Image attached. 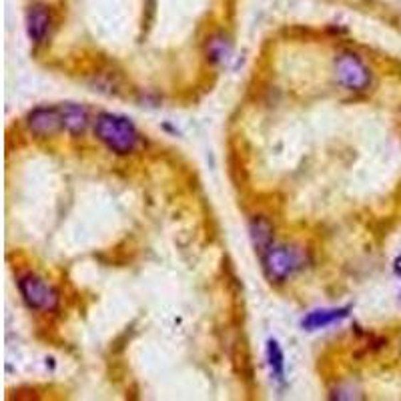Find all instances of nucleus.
<instances>
[{
    "instance_id": "nucleus-1",
    "label": "nucleus",
    "mask_w": 401,
    "mask_h": 401,
    "mask_svg": "<svg viewBox=\"0 0 401 401\" xmlns=\"http://www.w3.org/2000/svg\"><path fill=\"white\" fill-rule=\"evenodd\" d=\"M95 134L102 145L117 155H131L139 145V133L127 117L105 112L95 123Z\"/></svg>"
},
{
    "instance_id": "nucleus-2",
    "label": "nucleus",
    "mask_w": 401,
    "mask_h": 401,
    "mask_svg": "<svg viewBox=\"0 0 401 401\" xmlns=\"http://www.w3.org/2000/svg\"><path fill=\"white\" fill-rule=\"evenodd\" d=\"M263 271L271 283H283L305 265V255L301 249L287 245H273L261 255Z\"/></svg>"
},
{
    "instance_id": "nucleus-3",
    "label": "nucleus",
    "mask_w": 401,
    "mask_h": 401,
    "mask_svg": "<svg viewBox=\"0 0 401 401\" xmlns=\"http://www.w3.org/2000/svg\"><path fill=\"white\" fill-rule=\"evenodd\" d=\"M335 80L351 92H363L371 87V70L355 53H341L335 58Z\"/></svg>"
},
{
    "instance_id": "nucleus-4",
    "label": "nucleus",
    "mask_w": 401,
    "mask_h": 401,
    "mask_svg": "<svg viewBox=\"0 0 401 401\" xmlns=\"http://www.w3.org/2000/svg\"><path fill=\"white\" fill-rule=\"evenodd\" d=\"M18 291L23 295L24 303L36 311H50L58 305V295L55 289L46 285L45 279H41L34 273H26L18 279Z\"/></svg>"
},
{
    "instance_id": "nucleus-5",
    "label": "nucleus",
    "mask_w": 401,
    "mask_h": 401,
    "mask_svg": "<svg viewBox=\"0 0 401 401\" xmlns=\"http://www.w3.org/2000/svg\"><path fill=\"white\" fill-rule=\"evenodd\" d=\"M26 127L38 139L55 137L60 131H65L63 107H38V109H34L26 119Z\"/></svg>"
},
{
    "instance_id": "nucleus-6",
    "label": "nucleus",
    "mask_w": 401,
    "mask_h": 401,
    "mask_svg": "<svg viewBox=\"0 0 401 401\" xmlns=\"http://www.w3.org/2000/svg\"><path fill=\"white\" fill-rule=\"evenodd\" d=\"M50 28V12L45 6H33L26 16V33L33 43H43Z\"/></svg>"
},
{
    "instance_id": "nucleus-7",
    "label": "nucleus",
    "mask_w": 401,
    "mask_h": 401,
    "mask_svg": "<svg viewBox=\"0 0 401 401\" xmlns=\"http://www.w3.org/2000/svg\"><path fill=\"white\" fill-rule=\"evenodd\" d=\"M251 241H253V247L255 251H259V255L267 253L269 249L273 247V223L269 221L267 217H253L251 221Z\"/></svg>"
},
{
    "instance_id": "nucleus-8",
    "label": "nucleus",
    "mask_w": 401,
    "mask_h": 401,
    "mask_svg": "<svg viewBox=\"0 0 401 401\" xmlns=\"http://www.w3.org/2000/svg\"><path fill=\"white\" fill-rule=\"evenodd\" d=\"M63 114H65V131L70 134H82L85 129L89 127V111L75 102H65Z\"/></svg>"
},
{
    "instance_id": "nucleus-9",
    "label": "nucleus",
    "mask_w": 401,
    "mask_h": 401,
    "mask_svg": "<svg viewBox=\"0 0 401 401\" xmlns=\"http://www.w3.org/2000/svg\"><path fill=\"white\" fill-rule=\"evenodd\" d=\"M349 315V307L343 309H317V311L309 313L303 319V327L307 331H315V329H324L327 325H333L335 321H341Z\"/></svg>"
},
{
    "instance_id": "nucleus-10",
    "label": "nucleus",
    "mask_w": 401,
    "mask_h": 401,
    "mask_svg": "<svg viewBox=\"0 0 401 401\" xmlns=\"http://www.w3.org/2000/svg\"><path fill=\"white\" fill-rule=\"evenodd\" d=\"M267 361L273 378L283 381V378H285V355H283V349L279 347L277 341H273V339L267 341Z\"/></svg>"
},
{
    "instance_id": "nucleus-11",
    "label": "nucleus",
    "mask_w": 401,
    "mask_h": 401,
    "mask_svg": "<svg viewBox=\"0 0 401 401\" xmlns=\"http://www.w3.org/2000/svg\"><path fill=\"white\" fill-rule=\"evenodd\" d=\"M205 53H207V58L211 63H223L225 58L229 56V53H231V46H229V41L225 38L223 34H217V36H211L207 41Z\"/></svg>"
},
{
    "instance_id": "nucleus-12",
    "label": "nucleus",
    "mask_w": 401,
    "mask_h": 401,
    "mask_svg": "<svg viewBox=\"0 0 401 401\" xmlns=\"http://www.w3.org/2000/svg\"><path fill=\"white\" fill-rule=\"evenodd\" d=\"M393 271H395V273H397V275L401 277V255L393 261Z\"/></svg>"
},
{
    "instance_id": "nucleus-13",
    "label": "nucleus",
    "mask_w": 401,
    "mask_h": 401,
    "mask_svg": "<svg viewBox=\"0 0 401 401\" xmlns=\"http://www.w3.org/2000/svg\"><path fill=\"white\" fill-rule=\"evenodd\" d=\"M400 353H401V339H400Z\"/></svg>"
}]
</instances>
